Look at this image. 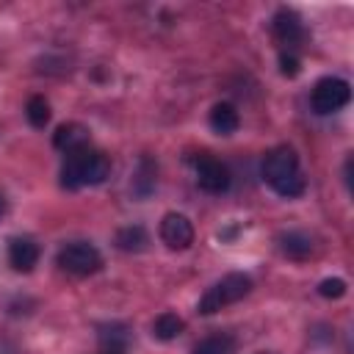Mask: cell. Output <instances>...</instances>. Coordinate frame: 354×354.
<instances>
[{"instance_id": "4", "label": "cell", "mask_w": 354, "mask_h": 354, "mask_svg": "<svg viewBox=\"0 0 354 354\" xmlns=\"http://www.w3.org/2000/svg\"><path fill=\"white\" fill-rule=\"evenodd\" d=\"M55 263L61 271H66L72 277H88V274H97L102 268V254L88 241H72V243H64L58 249Z\"/></svg>"}, {"instance_id": "2", "label": "cell", "mask_w": 354, "mask_h": 354, "mask_svg": "<svg viewBox=\"0 0 354 354\" xmlns=\"http://www.w3.org/2000/svg\"><path fill=\"white\" fill-rule=\"evenodd\" d=\"M111 174V158L100 149L83 147L75 149L69 155H64V166H61V185L66 191H77L86 185H100L105 183Z\"/></svg>"}, {"instance_id": "5", "label": "cell", "mask_w": 354, "mask_h": 354, "mask_svg": "<svg viewBox=\"0 0 354 354\" xmlns=\"http://www.w3.org/2000/svg\"><path fill=\"white\" fill-rule=\"evenodd\" d=\"M191 166H194L196 185L202 191H207V194H227V188L232 183V174H230L224 160H218L210 152H196L191 158Z\"/></svg>"}, {"instance_id": "17", "label": "cell", "mask_w": 354, "mask_h": 354, "mask_svg": "<svg viewBox=\"0 0 354 354\" xmlns=\"http://www.w3.org/2000/svg\"><path fill=\"white\" fill-rule=\"evenodd\" d=\"M183 329H185V321L177 313H160L152 324V335L158 340H174L177 335H183Z\"/></svg>"}, {"instance_id": "21", "label": "cell", "mask_w": 354, "mask_h": 354, "mask_svg": "<svg viewBox=\"0 0 354 354\" xmlns=\"http://www.w3.org/2000/svg\"><path fill=\"white\" fill-rule=\"evenodd\" d=\"M3 210H6V205H3V196H0V216H3Z\"/></svg>"}, {"instance_id": "8", "label": "cell", "mask_w": 354, "mask_h": 354, "mask_svg": "<svg viewBox=\"0 0 354 354\" xmlns=\"http://www.w3.org/2000/svg\"><path fill=\"white\" fill-rule=\"evenodd\" d=\"M158 235L169 249H188L194 243V224L183 213H166L160 218Z\"/></svg>"}, {"instance_id": "18", "label": "cell", "mask_w": 354, "mask_h": 354, "mask_svg": "<svg viewBox=\"0 0 354 354\" xmlns=\"http://www.w3.org/2000/svg\"><path fill=\"white\" fill-rule=\"evenodd\" d=\"M25 116H28V122L33 127H47V122H50V102L41 94H33L28 100V105H25Z\"/></svg>"}, {"instance_id": "19", "label": "cell", "mask_w": 354, "mask_h": 354, "mask_svg": "<svg viewBox=\"0 0 354 354\" xmlns=\"http://www.w3.org/2000/svg\"><path fill=\"white\" fill-rule=\"evenodd\" d=\"M318 293H321L324 299H340V296H346V282L337 279V277H329V279H324V282L318 285Z\"/></svg>"}, {"instance_id": "12", "label": "cell", "mask_w": 354, "mask_h": 354, "mask_svg": "<svg viewBox=\"0 0 354 354\" xmlns=\"http://www.w3.org/2000/svg\"><path fill=\"white\" fill-rule=\"evenodd\" d=\"M207 122H210L213 133H218V136H232V133L238 130V124H241V116H238V111H235L232 102H216V105L210 108Z\"/></svg>"}, {"instance_id": "11", "label": "cell", "mask_w": 354, "mask_h": 354, "mask_svg": "<svg viewBox=\"0 0 354 354\" xmlns=\"http://www.w3.org/2000/svg\"><path fill=\"white\" fill-rule=\"evenodd\" d=\"M53 147L61 149L64 155H69L75 149H83V147H88V130L77 122H66L53 133Z\"/></svg>"}, {"instance_id": "7", "label": "cell", "mask_w": 354, "mask_h": 354, "mask_svg": "<svg viewBox=\"0 0 354 354\" xmlns=\"http://www.w3.org/2000/svg\"><path fill=\"white\" fill-rule=\"evenodd\" d=\"M271 33H274L277 44H282V53H290V55H296V50L304 47V41H307V28L293 8H279L274 14Z\"/></svg>"}, {"instance_id": "9", "label": "cell", "mask_w": 354, "mask_h": 354, "mask_svg": "<svg viewBox=\"0 0 354 354\" xmlns=\"http://www.w3.org/2000/svg\"><path fill=\"white\" fill-rule=\"evenodd\" d=\"M8 263L14 271H33V266L39 263V243L33 238H11L8 243Z\"/></svg>"}, {"instance_id": "20", "label": "cell", "mask_w": 354, "mask_h": 354, "mask_svg": "<svg viewBox=\"0 0 354 354\" xmlns=\"http://www.w3.org/2000/svg\"><path fill=\"white\" fill-rule=\"evenodd\" d=\"M299 69H301V64H299L296 55H290V53H282V55H279V72H282L285 77H296Z\"/></svg>"}, {"instance_id": "15", "label": "cell", "mask_w": 354, "mask_h": 354, "mask_svg": "<svg viewBox=\"0 0 354 354\" xmlns=\"http://www.w3.org/2000/svg\"><path fill=\"white\" fill-rule=\"evenodd\" d=\"M130 343V332L124 324H105L100 326V346L105 351H124Z\"/></svg>"}, {"instance_id": "16", "label": "cell", "mask_w": 354, "mask_h": 354, "mask_svg": "<svg viewBox=\"0 0 354 354\" xmlns=\"http://www.w3.org/2000/svg\"><path fill=\"white\" fill-rule=\"evenodd\" d=\"M155 174H158V166L152 163V158H141L138 160V171L133 177V191L136 196H149L155 191Z\"/></svg>"}, {"instance_id": "1", "label": "cell", "mask_w": 354, "mask_h": 354, "mask_svg": "<svg viewBox=\"0 0 354 354\" xmlns=\"http://www.w3.org/2000/svg\"><path fill=\"white\" fill-rule=\"evenodd\" d=\"M263 180L274 194H279L285 199H296L307 188L301 166H299V155L285 144L266 152V158H263Z\"/></svg>"}, {"instance_id": "10", "label": "cell", "mask_w": 354, "mask_h": 354, "mask_svg": "<svg viewBox=\"0 0 354 354\" xmlns=\"http://www.w3.org/2000/svg\"><path fill=\"white\" fill-rule=\"evenodd\" d=\"M277 246H279V252H282L285 257H290V260H307V257L313 254V249H315L313 238H310L307 232H301V230L279 232Z\"/></svg>"}, {"instance_id": "13", "label": "cell", "mask_w": 354, "mask_h": 354, "mask_svg": "<svg viewBox=\"0 0 354 354\" xmlns=\"http://www.w3.org/2000/svg\"><path fill=\"white\" fill-rule=\"evenodd\" d=\"M238 343L230 332H213L194 346V354H235Z\"/></svg>"}, {"instance_id": "6", "label": "cell", "mask_w": 354, "mask_h": 354, "mask_svg": "<svg viewBox=\"0 0 354 354\" xmlns=\"http://www.w3.org/2000/svg\"><path fill=\"white\" fill-rule=\"evenodd\" d=\"M348 100H351V86L343 77H332V75L329 77H321L313 86V91H310V105L321 116H329V113L346 108Z\"/></svg>"}, {"instance_id": "14", "label": "cell", "mask_w": 354, "mask_h": 354, "mask_svg": "<svg viewBox=\"0 0 354 354\" xmlns=\"http://www.w3.org/2000/svg\"><path fill=\"white\" fill-rule=\"evenodd\" d=\"M147 243H149V235L141 224H130L116 232V246L122 252H141V249H147Z\"/></svg>"}, {"instance_id": "23", "label": "cell", "mask_w": 354, "mask_h": 354, "mask_svg": "<svg viewBox=\"0 0 354 354\" xmlns=\"http://www.w3.org/2000/svg\"><path fill=\"white\" fill-rule=\"evenodd\" d=\"M257 354H274V351H257Z\"/></svg>"}, {"instance_id": "3", "label": "cell", "mask_w": 354, "mask_h": 354, "mask_svg": "<svg viewBox=\"0 0 354 354\" xmlns=\"http://www.w3.org/2000/svg\"><path fill=\"white\" fill-rule=\"evenodd\" d=\"M249 290H252V279L246 274H241V271H232V274L221 277L218 282H213L202 293V299L196 304V313L199 315H213V313H218V310L241 301L243 296H249Z\"/></svg>"}, {"instance_id": "22", "label": "cell", "mask_w": 354, "mask_h": 354, "mask_svg": "<svg viewBox=\"0 0 354 354\" xmlns=\"http://www.w3.org/2000/svg\"><path fill=\"white\" fill-rule=\"evenodd\" d=\"M102 354H124V351H102Z\"/></svg>"}]
</instances>
